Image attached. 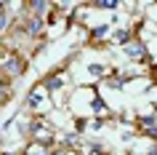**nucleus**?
Here are the masks:
<instances>
[{"label": "nucleus", "instance_id": "1", "mask_svg": "<svg viewBox=\"0 0 157 155\" xmlns=\"http://www.w3.org/2000/svg\"><path fill=\"white\" fill-rule=\"evenodd\" d=\"M27 72V59L19 54L16 48H11L6 56L0 59V75H6V78H21V75Z\"/></svg>", "mask_w": 157, "mask_h": 155}, {"label": "nucleus", "instance_id": "2", "mask_svg": "<svg viewBox=\"0 0 157 155\" xmlns=\"http://www.w3.org/2000/svg\"><path fill=\"white\" fill-rule=\"evenodd\" d=\"M43 27H45V22H43V19H37V16H27L24 22L19 24L16 32H19V35H24V38H29V40H35V38L43 32Z\"/></svg>", "mask_w": 157, "mask_h": 155}, {"label": "nucleus", "instance_id": "3", "mask_svg": "<svg viewBox=\"0 0 157 155\" xmlns=\"http://www.w3.org/2000/svg\"><path fill=\"white\" fill-rule=\"evenodd\" d=\"M123 51H125V56L133 59V62H144L147 59V46L141 40H131L128 46H123Z\"/></svg>", "mask_w": 157, "mask_h": 155}, {"label": "nucleus", "instance_id": "4", "mask_svg": "<svg viewBox=\"0 0 157 155\" xmlns=\"http://www.w3.org/2000/svg\"><path fill=\"white\" fill-rule=\"evenodd\" d=\"M24 6H27V11H29V16H37V19H43L51 11L48 0H29V3H24Z\"/></svg>", "mask_w": 157, "mask_h": 155}, {"label": "nucleus", "instance_id": "5", "mask_svg": "<svg viewBox=\"0 0 157 155\" xmlns=\"http://www.w3.org/2000/svg\"><path fill=\"white\" fill-rule=\"evenodd\" d=\"M61 83H64V75H59V67H56V70H53V72H51L48 78L43 80V88L48 91V94H53V91L61 88Z\"/></svg>", "mask_w": 157, "mask_h": 155}, {"label": "nucleus", "instance_id": "6", "mask_svg": "<svg viewBox=\"0 0 157 155\" xmlns=\"http://www.w3.org/2000/svg\"><path fill=\"white\" fill-rule=\"evenodd\" d=\"M11 99H13V91H11V78L0 75V107L8 104Z\"/></svg>", "mask_w": 157, "mask_h": 155}, {"label": "nucleus", "instance_id": "7", "mask_svg": "<svg viewBox=\"0 0 157 155\" xmlns=\"http://www.w3.org/2000/svg\"><path fill=\"white\" fill-rule=\"evenodd\" d=\"M88 6H93V8H104V11H115L117 6H123L120 0H93V3H88Z\"/></svg>", "mask_w": 157, "mask_h": 155}, {"label": "nucleus", "instance_id": "8", "mask_svg": "<svg viewBox=\"0 0 157 155\" xmlns=\"http://www.w3.org/2000/svg\"><path fill=\"white\" fill-rule=\"evenodd\" d=\"M115 40L120 43V46H128V43L133 40V30H128V27H123V30H117V32H115Z\"/></svg>", "mask_w": 157, "mask_h": 155}, {"label": "nucleus", "instance_id": "9", "mask_svg": "<svg viewBox=\"0 0 157 155\" xmlns=\"http://www.w3.org/2000/svg\"><path fill=\"white\" fill-rule=\"evenodd\" d=\"M107 35H109V24H99V27H93V30H91L88 38H91V43H93V40H104Z\"/></svg>", "mask_w": 157, "mask_h": 155}, {"label": "nucleus", "instance_id": "10", "mask_svg": "<svg viewBox=\"0 0 157 155\" xmlns=\"http://www.w3.org/2000/svg\"><path fill=\"white\" fill-rule=\"evenodd\" d=\"M40 104V94H37V86H35L29 94H27V107H37Z\"/></svg>", "mask_w": 157, "mask_h": 155}, {"label": "nucleus", "instance_id": "11", "mask_svg": "<svg viewBox=\"0 0 157 155\" xmlns=\"http://www.w3.org/2000/svg\"><path fill=\"white\" fill-rule=\"evenodd\" d=\"M139 123H141V128H152V126H157V118L155 115H141Z\"/></svg>", "mask_w": 157, "mask_h": 155}, {"label": "nucleus", "instance_id": "12", "mask_svg": "<svg viewBox=\"0 0 157 155\" xmlns=\"http://www.w3.org/2000/svg\"><path fill=\"white\" fill-rule=\"evenodd\" d=\"M88 72H91L93 78H104V72H107V67H104V64H91V67H88Z\"/></svg>", "mask_w": 157, "mask_h": 155}, {"label": "nucleus", "instance_id": "13", "mask_svg": "<svg viewBox=\"0 0 157 155\" xmlns=\"http://www.w3.org/2000/svg\"><path fill=\"white\" fill-rule=\"evenodd\" d=\"M93 112H96V115H104V112H107V104H104L99 96H93Z\"/></svg>", "mask_w": 157, "mask_h": 155}, {"label": "nucleus", "instance_id": "14", "mask_svg": "<svg viewBox=\"0 0 157 155\" xmlns=\"http://www.w3.org/2000/svg\"><path fill=\"white\" fill-rule=\"evenodd\" d=\"M8 22H11V16H8V11H3V14H0V35L6 32V27H8Z\"/></svg>", "mask_w": 157, "mask_h": 155}, {"label": "nucleus", "instance_id": "15", "mask_svg": "<svg viewBox=\"0 0 157 155\" xmlns=\"http://www.w3.org/2000/svg\"><path fill=\"white\" fill-rule=\"evenodd\" d=\"M141 134L149 139H157V126H152V128H141Z\"/></svg>", "mask_w": 157, "mask_h": 155}, {"label": "nucleus", "instance_id": "16", "mask_svg": "<svg viewBox=\"0 0 157 155\" xmlns=\"http://www.w3.org/2000/svg\"><path fill=\"white\" fill-rule=\"evenodd\" d=\"M48 155H67V153H64V150H61V147H59V150H51Z\"/></svg>", "mask_w": 157, "mask_h": 155}, {"label": "nucleus", "instance_id": "17", "mask_svg": "<svg viewBox=\"0 0 157 155\" xmlns=\"http://www.w3.org/2000/svg\"><path fill=\"white\" fill-rule=\"evenodd\" d=\"M3 11H8V3H6V0H0V14H3Z\"/></svg>", "mask_w": 157, "mask_h": 155}, {"label": "nucleus", "instance_id": "18", "mask_svg": "<svg viewBox=\"0 0 157 155\" xmlns=\"http://www.w3.org/2000/svg\"><path fill=\"white\" fill-rule=\"evenodd\" d=\"M0 147H3V134H0Z\"/></svg>", "mask_w": 157, "mask_h": 155}, {"label": "nucleus", "instance_id": "19", "mask_svg": "<svg viewBox=\"0 0 157 155\" xmlns=\"http://www.w3.org/2000/svg\"><path fill=\"white\" fill-rule=\"evenodd\" d=\"M67 155H80V153H67Z\"/></svg>", "mask_w": 157, "mask_h": 155}]
</instances>
